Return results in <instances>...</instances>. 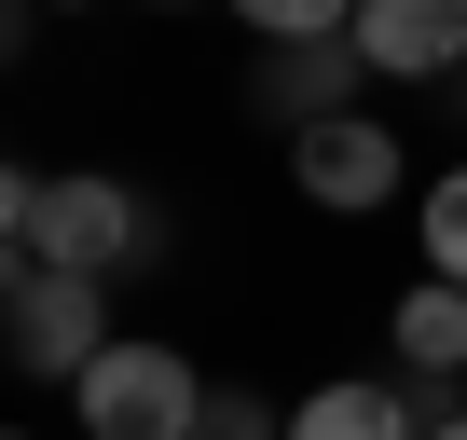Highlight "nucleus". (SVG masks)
I'll return each instance as SVG.
<instances>
[{"label": "nucleus", "instance_id": "1", "mask_svg": "<svg viewBox=\"0 0 467 440\" xmlns=\"http://www.w3.org/2000/svg\"><path fill=\"white\" fill-rule=\"evenodd\" d=\"M69 399H83V440H192V426H206L192 358H179V344H138V330H124Z\"/></svg>", "mask_w": 467, "mask_h": 440}, {"label": "nucleus", "instance_id": "2", "mask_svg": "<svg viewBox=\"0 0 467 440\" xmlns=\"http://www.w3.org/2000/svg\"><path fill=\"white\" fill-rule=\"evenodd\" d=\"M138 248H151V206H138L124 179H97V165L42 179V220H28V262H42V276H97V289H110Z\"/></svg>", "mask_w": 467, "mask_h": 440}, {"label": "nucleus", "instance_id": "3", "mask_svg": "<svg viewBox=\"0 0 467 440\" xmlns=\"http://www.w3.org/2000/svg\"><path fill=\"white\" fill-rule=\"evenodd\" d=\"M110 344H124V330H110L97 276H28L15 303H0V358H15V372H56V385H83Z\"/></svg>", "mask_w": 467, "mask_h": 440}, {"label": "nucleus", "instance_id": "4", "mask_svg": "<svg viewBox=\"0 0 467 440\" xmlns=\"http://www.w3.org/2000/svg\"><path fill=\"white\" fill-rule=\"evenodd\" d=\"M344 42L371 83H467V0H358Z\"/></svg>", "mask_w": 467, "mask_h": 440}, {"label": "nucleus", "instance_id": "5", "mask_svg": "<svg viewBox=\"0 0 467 440\" xmlns=\"http://www.w3.org/2000/svg\"><path fill=\"white\" fill-rule=\"evenodd\" d=\"M289 179L317 206H399V124L385 110H330V124L289 138Z\"/></svg>", "mask_w": 467, "mask_h": 440}, {"label": "nucleus", "instance_id": "6", "mask_svg": "<svg viewBox=\"0 0 467 440\" xmlns=\"http://www.w3.org/2000/svg\"><path fill=\"white\" fill-rule=\"evenodd\" d=\"M358 42H262V83H248V110H275L289 138L303 124H330V110H358Z\"/></svg>", "mask_w": 467, "mask_h": 440}, {"label": "nucleus", "instance_id": "7", "mask_svg": "<svg viewBox=\"0 0 467 440\" xmlns=\"http://www.w3.org/2000/svg\"><path fill=\"white\" fill-rule=\"evenodd\" d=\"M440 426V385L426 372H385V385H317L289 413V440H426Z\"/></svg>", "mask_w": 467, "mask_h": 440}, {"label": "nucleus", "instance_id": "8", "mask_svg": "<svg viewBox=\"0 0 467 440\" xmlns=\"http://www.w3.org/2000/svg\"><path fill=\"white\" fill-rule=\"evenodd\" d=\"M399 372H426V385H453L467 372V289H399Z\"/></svg>", "mask_w": 467, "mask_h": 440}, {"label": "nucleus", "instance_id": "9", "mask_svg": "<svg viewBox=\"0 0 467 440\" xmlns=\"http://www.w3.org/2000/svg\"><path fill=\"white\" fill-rule=\"evenodd\" d=\"M412 235H426V276H440V289H467V165H453V179H426V220H412Z\"/></svg>", "mask_w": 467, "mask_h": 440}, {"label": "nucleus", "instance_id": "10", "mask_svg": "<svg viewBox=\"0 0 467 440\" xmlns=\"http://www.w3.org/2000/svg\"><path fill=\"white\" fill-rule=\"evenodd\" d=\"M234 15H248L262 42H344V28H358V0H234Z\"/></svg>", "mask_w": 467, "mask_h": 440}, {"label": "nucleus", "instance_id": "11", "mask_svg": "<svg viewBox=\"0 0 467 440\" xmlns=\"http://www.w3.org/2000/svg\"><path fill=\"white\" fill-rule=\"evenodd\" d=\"M28 220H42V179H28V165H0V248H28Z\"/></svg>", "mask_w": 467, "mask_h": 440}, {"label": "nucleus", "instance_id": "12", "mask_svg": "<svg viewBox=\"0 0 467 440\" xmlns=\"http://www.w3.org/2000/svg\"><path fill=\"white\" fill-rule=\"evenodd\" d=\"M206 440H275V426H262V399H206Z\"/></svg>", "mask_w": 467, "mask_h": 440}, {"label": "nucleus", "instance_id": "13", "mask_svg": "<svg viewBox=\"0 0 467 440\" xmlns=\"http://www.w3.org/2000/svg\"><path fill=\"white\" fill-rule=\"evenodd\" d=\"M426 440H467V413H440V426H426Z\"/></svg>", "mask_w": 467, "mask_h": 440}, {"label": "nucleus", "instance_id": "14", "mask_svg": "<svg viewBox=\"0 0 467 440\" xmlns=\"http://www.w3.org/2000/svg\"><path fill=\"white\" fill-rule=\"evenodd\" d=\"M56 15H83V0H56Z\"/></svg>", "mask_w": 467, "mask_h": 440}, {"label": "nucleus", "instance_id": "15", "mask_svg": "<svg viewBox=\"0 0 467 440\" xmlns=\"http://www.w3.org/2000/svg\"><path fill=\"white\" fill-rule=\"evenodd\" d=\"M0 440H28V426H0Z\"/></svg>", "mask_w": 467, "mask_h": 440}, {"label": "nucleus", "instance_id": "16", "mask_svg": "<svg viewBox=\"0 0 467 440\" xmlns=\"http://www.w3.org/2000/svg\"><path fill=\"white\" fill-rule=\"evenodd\" d=\"M453 97H467V83H453Z\"/></svg>", "mask_w": 467, "mask_h": 440}]
</instances>
